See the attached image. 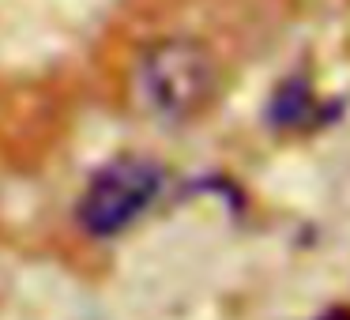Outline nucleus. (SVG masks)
I'll list each match as a JSON object with an SVG mask.
<instances>
[{
  "label": "nucleus",
  "mask_w": 350,
  "mask_h": 320,
  "mask_svg": "<svg viewBox=\"0 0 350 320\" xmlns=\"http://www.w3.org/2000/svg\"><path fill=\"white\" fill-rule=\"evenodd\" d=\"M267 117H271V124H279V129L312 124L320 114H317V98H312L309 83H305V79H286V83L275 91L271 106H267Z\"/></svg>",
  "instance_id": "7ed1b4c3"
},
{
  "label": "nucleus",
  "mask_w": 350,
  "mask_h": 320,
  "mask_svg": "<svg viewBox=\"0 0 350 320\" xmlns=\"http://www.w3.org/2000/svg\"><path fill=\"white\" fill-rule=\"evenodd\" d=\"M166 189V170L144 155H121L87 181L76 204V222L91 237H117L139 222Z\"/></svg>",
  "instance_id": "f03ea898"
},
{
  "label": "nucleus",
  "mask_w": 350,
  "mask_h": 320,
  "mask_svg": "<svg viewBox=\"0 0 350 320\" xmlns=\"http://www.w3.org/2000/svg\"><path fill=\"white\" fill-rule=\"evenodd\" d=\"M219 64L211 49L192 38H162L139 53L132 68V98L162 124H185L211 106Z\"/></svg>",
  "instance_id": "f257e3e1"
}]
</instances>
